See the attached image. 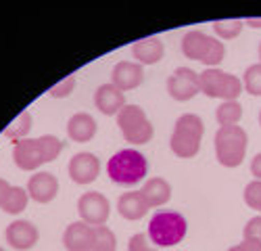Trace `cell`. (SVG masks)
Returning a JSON list of instances; mask_svg holds the SVG:
<instances>
[{
    "label": "cell",
    "instance_id": "obj_36",
    "mask_svg": "<svg viewBox=\"0 0 261 251\" xmlns=\"http://www.w3.org/2000/svg\"><path fill=\"white\" fill-rule=\"evenodd\" d=\"M9 193H11V184H9L7 180H3V178H0V207L5 205V201H7Z\"/></svg>",
    "mask_w": 261,
    "mask_h": 251
},
{
    "label": "cell",
    "instance_id": "obj_25",
    "mask_svg": "<svg viewBox=\"0 0 261 251\" xmlns=\"http://www.w3.org/2000/svg\"><path fill=\"white\" fill-rule=\"evenodd\" d=\"M243 28H245V21L243 19H220V21H215V23H213L215 34L220 36L222 40L236 38L238 34L243 32Z\"/></svg>",
    "mask_w": 261,
    "mask_h": 251
},
{
    "label": "cell",
    "instance_id": "obj_32",
    "mask_svg": "<svg viewBox=\"0 0 261 251\" xmlns=\"http://www.w3.org/2000/svg\"><path fill=\"white\" fill-rule=\"evenodd\" d=\"M243 235H245V239H253V241L261 243V216H255L247 222Z\"/></svg>",
    "mask_w": 261,
    "mask_h": 251
},
{
    "label": "cell",
    "instance_id": "obj_21",
    "mask_svg": "<svg viewBox=\"0 0 261 251\" xmlns=\"http://www.w3.org/2000/svg\"><path fill=\"white\" fill-rule=\"evenodd\" d=\"M217 123H220V128H224V126H238V121H241L243 117V107L238 101H224L220 107H217Z\"/></svg>",
    "mask_w": 261,
    "mask_h": 251
},
{
    "label": "cell",
    "instance_id": "obj_24",
    "mask_svg": "<svg viewBox=\"0 0 261 251\" xmlns=\"http://www.w3.org/2000/svg\"><path fill=\"white\" fill-rule=\"evenodd\" d=\"M28 191L25 188H21V186H11V193H9V197H7V201H5V205H3V209L7 214H21L25 209V205H28Z\"/></svg>",
    "mask_w": 261,
    "mask_h": 251
},
{
    "label": "cell",
    "instance_id": "obj_5",
    "mask_svg": "<svg viewBox=\"0 0 261 251\" xmlns=\"http://www.w3.org/2000/svg\"><path fill=\"white\" fill-rule=\"evenodd\" d=\"M117 126L123 138L132 144H146L153 138V123L138 105H125L117 113Z\"/></svg>",
    "mask_w": 261,
    "mask_h": 251
},
{
    "label": "cell",
    "instance_id": "obj_15",
    "mask_svg": "<svg viewBox=\"0 0 261 251\" xmlns=\"http://www.w3.org/2000/svg\"><path fill=\"white\" fill-rule=\"evenodd\" d=\"M163 53H165L163 42L157 36L142 38V40L134 42V46H132V55L140 65H155V63H159L163 59Z\"/></svg>",
    "mask_w": 261,
    "mask_h": 251
},
{
    "label": "cell",
    "instance_id": "obj_22",
    "mask_svg": "<svg viewBox=\"0 0 261 251\" xmlns=\"http://www.w3.org/2000/svg\"><path fill=\"white\" fill-rule=\"evenodd\" d=\"M30 130H32V115H30L28 111H23V113H19V115L9 123V128L5 130V136L11 138V140H15V142H19V140L28 138Z\"/></svg>",
    "mask_w": 261,
    "mask_h": 251
},
{
    "label": "cell",
    "instance_id": "obj_31",
    "mask_svg": "<svg viewBox=\"0 0 261 251\" xmlns=\"http://www.w3.org/2000/svg\"><path fill=\"white\" fill-rule=\"evenodd\" d=\"M73 88H75V76H67L63 82H59L57 86H53L48 94L53 98H65V96H69L73 92Z\"/></svg>",
    "mask_w": 261,
    "mask_h": 251
},
{
    "label": "cell",
    "instance_id": "obj_10",
    "mask_svg": "<svg viewBox=\"0 0 261 251\" xmlns=\"http://www.w3.org/2000/svg\"><path fill=\"white\" fill-rule=\"evenodd\" d=\"M13 159L17 163V167L21 170H36L40 167L44 161V155L40 151V144H38V138H23L15 142V149H13Z\"/></svg>",
    "mask_w": 261,
    "mask_h": 251
},
{
    "label": "cell",
    "instance_id": "obj_35",
    "mask_svg": "<svg viewBox=\"0 0 261 251\" xmlns=\"http://www.w3.org/2000/svg\"><path fill=\"white\" fill-rule=\"evenodd\" d=\"M251 174L255 176V180H261V153H257L251 161Z\"/></svg>",
    "mask_w": 261,
    "mask_h": 251
},
{
    "label": "cell",
    "instance_id": "obj_27",
    "mask_svg": "<svg viewBox=\"0 0 261 251\" xmlns=\"http://www.w3.org/2000/svg\"><path fill=\"white\" fill-rule=\"evenodd\" d=\"M243 86L251 96H261V63H255V65L247 67Z\"/></svg>",
    "mask_w": 261,
    "mask_h": 251
},
{
    "label": "cell",
    "instance_id": "obj_6",
    "mask_svg": "<svg viewBox=\"0 0 261 251\" xmlns=\"http://www.w3.org/2000/svg\"><path fill=\"white\" fill-rule=\"evenodd\" d=\"M109 209H111V205H109V199L102 193L88 191L77 201V212L82 216V222L90 226H105L109 218Z\"/></svg>",
    "mask_w": 261,
    "mask_h": 251
},
{
    "label": "cell",
    "instance_id": "obj_1",
    "mask_svg": "<svg viewBox=\"0 0 261 251\" xmlns=\"http://www.w3.org/2000/svg\"><path fill=\"white\" fill-rule=\"evenodd\" d=\"M205 126L203 119L194 113H184L178 117L176 126H173L169 146L173 155H178L182 159H190L201 151V140H203Z\"/></svg>",
    "mask_w": 261,
    "mask_h": 251
},
{
    "label": "cell",
    "instance_id": "obj_13",
    "mask_svg": "<svg viewBox=\"0 0 261 251\" xmlns=\"http://www.w3.org/2000/svg\"><path fill=\"white\" fill-rule=\"evenodd\" d=\"M94 105L105 115H117L125 107V96L113 84H102L94 92Z\"/></svg>",
    "mask_w": 261,
    "mask_h": 251
},
{
    "label": "cell",
    "instance_id": "obj_37",
    "mask_svg": "<svg viewBox=\"0 0 261 251\" xmlns=\"http://www.w3.org/2000/svg\"><path fill=\"white\" fill-rule=\"evenodd\" d=\"M245 26H249V28H261V19L247 17V19H245Z\"/></svg>",
    "mask_w": 261,
    "mask_h": 251
},
{
    "label": "cell",
    "instance_id": "obj_28",
    "mask_svg": "<svg viewBox=\"0 0 261 251\" xmlns=\"http://www.w3.org/2000/svg\"><path fill=\"white\" fill-rule=\"evenodd\" d=\"M38 144H40V151L44 155V161H53L59 157V153L63 151V140H59L57 136L53 134H44L38 138Z\"/></svg>",
    "mask_w": 261,
    "mask_h": 251
},
{
    "label": "cell",
    "instance_id": "obj_3",
    "mask_svg": "<svg viewBox=\"0 0 261 251\" xmlns=\"http://www.w3.org/2000/svg\"><path fill=\"white\" fill-rule=\"evenodd\" d=\"M249 136L241 126H224L215 134V157L224 167H238L245 161Z\"/></svg>",
    "mask_w": 261,
    "mask_h": 251
},
{
    "label": "cell",
    "instance_id": "obj_11",
    "mask_svg": "<svg viewBox=\"0 0 261 251\" xmlns=\"http://www.w3.org/2000/svg\"><path fill=\"white\" fill-rule=\"evenodd\" d=\"M5 237H7V243L13 249L25 251V249H32L38 243V228L28 220H17V222L7 226Z\"/></svg>",
    "mask_w": 261,
    "mask_h": 251
},
{
    "label": "cell",
    "instance_id": "obj_33",
    "mask_svg": "<svg viewBox=\"0 0 261 251\" xmlns=\"http://www.w3.org/2000/svg\"><path fill=\"white\" fill-rule=\"evenodd\" d=\"M127 251H157V247H153L148 243V239L144 235H134L129 239V245H127Z\"/></svg>",
    "mask_w": 261,
    "mask_h": 251
},
{
    "label": "cell",
    "instance_id": "obj_26",
    "mask_svg": "<svg viewBox=\"0 0 261 251\" xmlns=\"http://www.w3.org/2000/svg\"><path fill=\"white\" fill-rule=\"evenodd\" d=\"M224 55H226L224 42H220L217 38H209V46H207L205 57H203L201 63H203V65H207V69H215L224 61Z\"/></svg>",
    "mask_w": 261,
    "mask_h": 251
},
{
    "label": "cell",
    "instance_id": "obj_7",
    "mask_svg": "<svg viewBox=\"0 0 261 251\" xmlns=\"http://www.w3.org/2000/svg\"><path fill=\"white\" fill-rule=\"evenodd\" d=\"M167 92L176 101H190L194 94H199V73H194L188 67H178L167 80Z\"/></svg>",
    "mask_w": 261,
    "mask_h": 251
},
{
    "label": "cell",
    "instance_id": "obj_39",
    "mask_svg": "<svg viewBox=\"0 0 261 251\" xmlns=\"http://www.w3.org/2000/svg\"><path fill=\"white\" fill-rule=\"evenodd\" d=\"M259 123H261V111H259Z\"/></svg>",
    "mask_w": 261,
    "mask_h": 251
},
{
    "label": "cell",
    "instance_id": "obj_20",
    "mask_svg": "<svg viewBox=\"0 0 261 251\" xmlns=\"http://www.w3.org/2000/svg\"><path fill=\"white\" fill-rule=\"evenodd\" d=\"M226 71L222 69H205L203 73H199V88L203 94H207L209 98H220L222 90H224V82H226Z\"/></svg>",
    "mask_w": 261,
    "mask_h": 251
},
{
    "label": "cell",
    "instance_id": "obj_19",
    "mask_svg": "<svg viewBox=\"0 0 261 251\" xmlns=\"http://www.w3.org/2000/svg\"><path fill=\"white\" fill-rule=\"evenodd\" d=\"M209 38L211 36H207L205 32H199V30L188 32L182 38V53H184V57H188L192 61H203L205 51L209 46Z\"/></svg>",
    "mask_w": 261,
    "mask_h": 251
},
{
    "label": "cell",
    "instance_id": "obj_30",
    "mask_svg": "<svg viewBox=\"0 0 261 251\" xmlns=\"http://www.w3.org/2000/svg\"><path fill=\"white\" fill-rule=\"evenodd\" d=\"M245 203L251 209L261 212V180H253L245 186Z\"/></svg>",
    "mask_w": 261,
    "mask_h": 251
},
{
    "label": "cell",
    "instance_id": "obj_23",
    "mask_svg": "<svg viewBox=\"0 0 261 251\" xmlns=\"http://www.w3.org/2000/svg\"><path fill=\"white\" fill-rule=\"evenodd\" d=\"M94 230V241H92V251H115L117 249V239L111 228L107 226H92Z\"/></svg>",
    "mask_w": 261,
    "mask_h": 251
},
{
    "label": "cell",
    "instance_id": "obj_8",
    "mask_svg": "<svg viewBox=\"0 0 261 251\" xmlns=\"http://www.w3.org/2000/svg\"><path fill=\"white\" fill-rule=\"evenodd\" d=\"M100 174V161L94 153H77L69 161V176L77 184H90Z\"/></svg>",
    "mask_w": 261,
    "mask_h": 251
},
{
    "label": "cell",
    "instance_id": "obj_2",
    "mask_svg": "<svg viewBox=\"0 0 261 251\" xmlns=\"http://www.w3.org/2000/svg\"><path fill=\"white\" fill-rule=\"evenodd\" d=\"M148 172L146 157L136 149H121L107 163V174L115 184L134 186Z\"/></svg>",
    "mask_w": 261,
    "mask_h": 251
},
{
    "label": "cell",
    "instance_id": "obj_29",
    "mask_svg": "<svg viewBox=\"0 0 261 251\" xmlns=\"http://www.w3.org/2000/svg\"><path fill=\"white\" fill-rule=\"evenodd\" d=\"M243 94V80L238 76H232L228 73L226 76V82H224V90H222V101H236L238 96Z\"/></svg>",
    "mask_w": 261,
    "mask_h": 251
},
{
    "label": "cell",
    "instance_id": "obj_4",
    "mask_svg": "<svg viewBox=\"0 0 261 251\" xmlns=\"http://www.w3.org/2000/svg\"><path fill=\"white\" fill-rule=\"evenodd\" d=\"M188 230V222L178 212H159L148 222V239L157 247L178 245Z\"/></svg>",
    "mask_w": 261,
    "mask_h": 251
},
{
    "label": "cell",
    "instance_id": "obj_40",
    "mask_svg": "<svg viewBox=\"0 0 261 251\" xmlns=\"http://www.w3.org/2000/svg\"><path fill=\"white\" fill-rule=\"evenodd\" d=\"M0 251H5V249H3V247H0Z\"/></svg>",
    "mask_w": 261,
    "mask_h": 251
},
{
    "label": "cell",
    "instance_id": "obj_34",
    "mask_svg": "<svg viewBox=\"0 0 261 251\" xmlns=\"http://www.w3.org/2000/svg\"><path fill=\"white\" fill-rule=\"evenodd\" d=\"M228 251H261V243L253 241V239H243V243L230 247Z\"/></svg>",
    "mask_w": 261,
    "mask_h": 251
},
{
    "label": "cell",
    "instance_id": "obj_17",
    "mask_svg": "<svg viewBox=\"0 0 261 251\" xmlns=\"http://www.w3.org/2000/svg\"><path fill=\"white\" fill-rule=\"evenodd\" d=\"M117 209H119L121 218H125V220H140L148 212V205H146L140 191H129V193H123L119 197Z\"/></svg>",
    "mask_w": 261,
    "mask_h": 251
},
{
    "label": "cell",
    "instance_id": "obj_14",
    "mask_svg": "<svg viewBox=\"0 0 261 251\" xmlns=\"http://www.w3.org/2000/svg\"><path fill=\"white\" fill-rule=\"evenodd\" d=\"M59 193V182L50 172H38L28 182V195L38 203H48Z\"/></svg>",
    "mask_w": 261,
    "mask_h": 251
},
{
    "label": "cell",
    "instance_id": "obj_9",
    "mask_svg": "<svg viewBox=\"0 0 261 251\" xmlns=\"http://www.w3.org/2000/svg\"><path fill=\"white\" fill-rule=\"evenodd\" d=\"M142 80H144L142 65L140 63H132V61H119L111 73V84L117 86L121 92L138 88L142 84Z\"/></svg>",
    "mask_w": 261,
    "mask_h": 251
},
{
    "label": "cell",
    "instance_id": "obj_12",
    "mask_svg": "<svg viewBox=\"0 0 261 251\" xmlns=\"http://www.w3.org/2000/svg\"><path fill=\"white\" fill-rule=\"evenodd\" d=\"M92 241H94L92 226L82 220L69 224L63 235V245L67 251H92Z\"/></svg>",
    "mask_w": 261,
    "mask_h": 251
},
{
    "label": "cell",
    "instance_id": "obj_18",
    "mask_svg": "<svg viewBox=\"0 0 261 251\" xmlns=\"http://www.w3.org/2000/svg\"><path fill=\"white\" fill-rule=\"evenodd\" d=\"M140 193H142L148 207H161L171 197V186L165 178H150V180H146V184Z\"/></svg>",
    "mask_w": 261,
    "mask_h": 251
},
{
    "label": "cell",
    "instance_id": "obj_16",
    "mask_svg": "<svg viewBox=\"0 0 261 251\" xmlns=\"http://www.w3.org/2000/svg\"><path fill=\"white\" fill-rule=\"evenodd\" d=\"M67 134L75 142H88L96 134V121L90 113H75L67 121Z\"/></svg>",
    "mask_w": 261,
    "mask_h": 251
},
{
    "label": "cell",
    "instance_id": "obj_38",
    "mask_svg": "<svg viewBox=\"0 0 261 251\" xmlns=\"http://www.w3.org/2000/svg\"><path fill=\"white\" fill-rule=\"evenodd\" d=\"M259 63H261V44H259Z\"/></svg>",
    "mask_w": 261,
    "mask_h": 251
}]
</instances>
